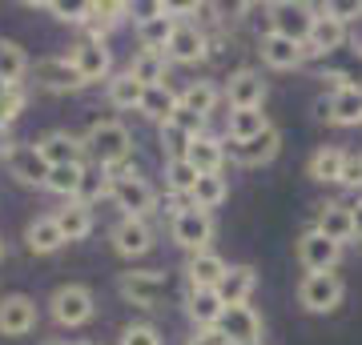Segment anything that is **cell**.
<instances>
[{
	"instance_id": "obj_1",
	"label": "cell",
	"mask_w": 362,
	"mask_h": 345,
	"mask_svg": "<svg viewBox=\"0 0 362 345\" xmlns=\"http://www.w3.org/2000/svg\"><path fill=\"white\" fill-rule=\"evenodd\" d=\"M81 149L93 157V165L105 169V173H117V169L129 165V153H133V137L129 128L121 121H97V125L85 133Z\"/></svg>"
},
{
	"instance_id": "obj_2",
	"label": "cell",
	"mask_w": 362,
	"mask_h": 345,
	"mask_svg": "<svg viewBox=\"0 0 362 345\" xmlns=\"http://www.w3.org/2000/svg\"><path fill=\"white\" fill-rule=\"evenodd\" d=\"M49 313L57 325H65V329H77V325H85V321H93V313H97V297H93L89 285H57L49 297Z\"/></svg>"
},
{
	"instance_id": "obj_3",
	"label": "cell",
	"mask_w": 362,
	"mask_h": 345,
	"mask_svg": "<svg viewBox=\"0 0 362 345\" xmlns=\"http://www.w3.org/2000/svg\"><path fill=\"white\" fill-rule=\"evenodd\" d=\"M109 197L125 209V217H145V213H153V205H157V193L149 189V181L137 177L133 169L109 173Z\"/></svg>"
},
{
	"instance_id": "obj_4",
	"label": "cell",
	"mask_w": 362,
	"mask_h": 345,
	"mask_svg": "<svg viewBox=\"0 0 362 345\" xmlns=\"http://www.w3.org/2000/svg\"><path fill=\"white\" fill-rule=\"evenodd\" d=\"M117 293L137 309H157L161 297L169 293V277L161 269H129L117 277Z\"/></svg>"
},
{
	"instance_id": "obj_5",
	"label": "cell",
	"mask_w": 362,
	"mask_h": 345,
	"mask_svg": "<svg viewBox=\"0 0 362 345\" xmlns=\"http://www.w3.org/2000/svg\"><path fill=\"white\" fill-rule=\"evenodd\" d=\"M342 293H346V285L338 273H306L298 285V301L306 313H334L342 305Z\"/></svg>"
},
{
	"instance_id": "obj_6",
	"label": "cell",
	"mask_w": 362,
	"mask_h": 345,
	"mask_svg": "<svg viewBox=\"0 0 362 345\" xmlns=\"http://www.w3.org/2000/svg\"><path fill=\"white\" fill-rule=\"evenodd\" d=\"M214 329L226 337V345H258L262 341V317L254 313V305H226Z\"/></svg>"
},
{
	"instance_id": "obj_7",
	"label": "cell",
	"mask_w": 362,
	"mask_h": 345,
	"mask_svg": "<svg viewBox=\"0 0 362 345\" xmlns=\"http://www.w3.org/2000/svg\"><path fill=\"white\" fill-rule=\"evenodd\" d=\"M314 25V8L310 4H294V0H282V4H270V32L282 40H294V44H306Z\"/></svg>"
},
{
	"instance_id": "obj_8",
	"label": "cell",
	"mask_w": 362,
	"mask_h": 345,
	"mask_svg": "<svg viewBox=\"0 0 362 345\" xmlns=\"http://www.w3.org/2000/svg\"><path fill=\"white\" fill-rule=\"evenodd\" d=\"M206 49H209L206 32L197 25H189V20H177L161 52H165L169 64H197V61H206Z\"/></svg>"
},
{
	"instance_id": "obj_9",
	"label": "cell",
	"mask_w": 362,
	"mask_h": 345,
	"mask_svg": "<svg viewBox=\"0 0 362 345\" xmlns=\"http://www.w3.org/2000/svg\"><path fill=\"white\" fill-rule=\"evenodd\" d=\"M173 241L181 245V249H189V253H202V249H209V241H214V217L209 213H202V209H181L177 217H173Z\"/></svg>"
},
{
	"instance_id": "obj_10",
	"label": "cell",
	"mask_w": 362,
	"mask_h": 345,
	"mask_svg": "<svg viewBox=\"0 0 362 345\" xmlns=\"http://www.w3.org/2000/svg\"><path fill=\"white\" fill-rule=\"evenodd\" d=\"M338 257H342V245L326 241L318 229H306L298 237V261L310 269V273H334Z\"/></svg>"
},
{
	"instance_id": "obj_11",
	"label": "cell",
	"mask_w": 362,
	"mask_h": 345,
	"mask_svg": "<svg viewBox=\"0 0 362 345\" xmlns=\"http://www.w3.org/2000/svg\"><path fill=\"white\" fill-rule=\"evenodd\" d=\"M37 329V301L25 293H8L0 301V333L4 337H28Z\"/></svg>"
},
{
	"instance_id": "obj_12",
	"label": "cell",
	"mask_w": 362,
	"mask_h": 345,
	"mask_svg": "<svg viewBox=\"0 0 362 345\" xmlns=\"http://www.w3.org/2000/svg\"><path fill=\"white\" fill-rule=\"evenodd\" d=\"M342 44H346V25L338 16H330L326 8H314V25H310V37H306L302 52L318 56V52H338Z\"/></svg>"
},
{
	"instance_id": "obj_13",
	"label": "cell",
	"mask_w": 362,
	"mask_h": 345,
	"mask_svg": "<svg viewBox=\"0 0 362 345\" xmlns=\"http://www.w3.org/2000/svg\"><path fill=\"white\" fill-rule=\"evenodd\" d=\"M109 241L121 257H145L153 249V229L145 225V217H121L109 233Z\"/></svg>"
},
{
	"instance_id": "obj_14",
	"label": "cell",
	"mask_w": 362,
	"mask_h": 345,
	"mask_svg": "<svg viewBox=\"0 0 362 345\" xmlns=\"http://www.w3.org/2000/svg\"><path fill=\"white\" fill-rule=\"evenodd\" d=\"M278 149H282V133L274 125H266L258 133V137H250V141H242V145H230V157L238 161V165H270L274 157H278Z\"/></svg>"
},
{
	"instance_id": "obj_15",
	"label": "cell",
	"mask_w": 362,
	"mask_h": 345,
	"mask_svg": "<svg viewBox=\"0 0 362 345\" xmlns=\"http://www.w3.org/2000/svg\"><path fill=\"white\" fill-rule=\"evenodd\" d=\"M318 116L334 121V125H362V89L358 85H342L334 89L330 101H318Z\"/></svg>"
},
{
	"instance_id": "obj_16",
	"label": "cell",
	"mask_w": 362,
	"mask_h": 345,
	"mask_svg": "<svg viewBox=\"0 0 362 345\" xmlns=\"http://www.w3.org/2000/svg\"><path fill=\"white\" fill-rule=\"evenodd\" d=\"M69 64H73V73L81 77V85L105 80L109 77V49L97 44V40H81L77 49L69 52Z\"/></svg>"
},
{
	"instance_id": "obj_17",
	"label": "cell",
	"mask_w": 362,
	"mask_h": 345,
	"mask_svg": "<svg viewBox=\"0 0 362 345\" xmlns=\"http://www.w3.org/2000/svg\"><path fill=\"white\" fill-rule=\"evenodd\" d=\"M226 101H230V109H262V101H266V80H262V73L238 68L230 77V85H226Z\"/></svg>"
},
{
	"instance_id": "obj_18",
	"label": "cell",
	"mask_w": 362,
	"mask_h": 345,
	"mask_svg": "<svg viewBox=\"0 0 362 345\" xmlns=\"http://www.w3.org/2000/svg\"><path fill=\"white\" fill-rule=\"evenodd\" d=\"M254 285H258V269L254 265H226L221 282L214 285V293H218L221 305H242L254 293Z\"/></svg>"
},
{
	"instance_id": "obj_19",
	"label": "cell",
	"mask_w": 362,
	"mask_h": 345,
	"mask_svg": "<svg viewBox=\"0 0 362 345\" xmlns=\"http://www.w3.org/2000/svg\"><path fill=\"white\" fill-rule=\"evenodd\" d=\"M33 77H37L49 92L85 89V85H81V77L73 73V64H69V56H40V61L33 64Z\"/></svg>"
},
{
	"instance_id": "obj_20",
	"label": "cell",
	"mask_w": 362,
	"mask_h": 345,
	"mask_svg": "<svg viewBox=\"0 0 362 345\" xmlns=\"http://www.w3.org/2000/svg\"><path fill=\"white\" fill-rule=\"evenodd\" d=\"M185 161L194 165L197 177H221V165H226V145L202 133V137H194V141H189Z\"/></svg>"
},
{
	"instance_id": "obj_21",
	"label": "cell",
	"mask_w": 362,
	"mask_h": 345,
	"mask_svg": "<svg viewBox=\"0 0 362 345\" xmlns=\"http://www.w3.org/2000/svg\"><path fill=\"white\" fill-rule=\"evenodd\" d=\"M37 153L49 169H57V165H77L81 157H85V149H81V141L69 137V133H49V137L37 141Z\"/></svg>"
},
{
	"instance_id": "obj_22",
	"label": "cell",
	"mask_w": 362,
	"mask_h": 345,
	"mask_svg": "<svg viewBox=\"0 0 362 345\" xmlns=\"http://www.w3.org/2000/svg\"><path fill=\"white\" fill-rule=\"evenodd\" d=\"M8 169H13V177L21 185H45V177H49V165L40 161L37 145H13L8 149Z\"/></svg>"
},
{
	"instance_id": "obj_23",
	"label": "cell",
	"mask_w": 362,
	"mask_h": 345,
	"mask_svg": "<svg viewBox=\"0 0 362 345\" xmlns=\"http://www.w3.org/2000/svg\"><path fill=\"white\" fill-rule=\"evenodd\" d=\"M185 273H189V289H214L221 282V273H226V261L214 249H202V253H189Z\"/></svg>"
},
{
	"instance_id": "obj_24",
	"label": "cell",
	"mask_w": 362,
	"mask_h": 345,
	"mask_svg": "<svg viewBox=\"0 0 362 345\" xmlns=\"http://www.w3.org/2000/svg\"><path fill=\"white\" fill-rule=\"evenodd\" d=\"M52 221H57V229H61L65 241H85V237L93 233V209L81 205V201H69L65 209H57Z\"/></svg>"
},
{
	"instance_id": "obj_25",
	"label": "cell",
	"mask_w": 362,
	"mask_h": 345,
	"mask_svg": "<svg viewBox=\"0 0 362 345\" xmlns=\"http://www.w3.org/2000/svg\"><path fill=\"white\" fill-rule=\"evenodd\" d=\"M314 229L322 233L326 241H334V245H346L354 241V229H350V205H322V213H318V225Z\"/></svg>"
},
{
	"instance_id": "obj_26",
	"label": "cell",
	"mask_w": 362,
	"mask_h": 345,
	"mask_svg": "<svg viewBox=\"0 0 362 345\" xmlns=\"http://www.w3.org/2000/svg\"><path fill=\"white\" fill-rule=\"evenodd\" d=\"M262 61L270 64V68H278V73H286V68H298V64L306 61V52L294 40H282V37H274V32H266V40H262Z\"/></svg>"
},
{
	"instance_id": "obj_27",
	"label": "cell",
	"mask_w": 362,
	"mask_h": 345,
	"mask_svg": "<svg viewBox=\"0 0 362 345\" xmlns=\"http://www.w3.org/2000/svg\"><path fill=\"white\" fill-rule=\"evenodd\" d=\"M25 245L33 249V253L49 257V253H57V249L65 245V237H61V229H57V221H52V217H37V221H28Z\"/></svg>"
},
{
	"instance_id": "obj_28",
	"label": "cell",
	"mask_w": 362,
	"mask_h": 345,
	"mask_svg": "<svg viewBox=\"0 0 362 345\" xmlns=\"http://www.w3.org/2000/svg\"><path fill=\"white\" fill-rule=\"evenodd\" d=\"M221 301H218V293L214 289H189V301H185V313H189V321L194 325H202V329H214L218 325V317H221Z\"/></svg>"
},
{
	"instance_id": "obj_29",
	"label": "cell",
	"mask_w": 362,
	"mask_h": 345,
	"mask_svg": "<svg viewBox=\"0 0 362 345\" xmlns=\"http://www.w3.org/2000/svg\"><path fill=\"white\" fill-rule=\"evenodd\" d=\"M165 52H137L133 56V64L125 68L141 89H149V85H165Z\"/></svg>"
},
{
	"instance_id": "obj_30",
	"label": "cell",
	"mask_w": 362,
	"mask_h": 345,
	"mask_svg": "<svg viewBox=\"0 0 362 345\" xmlns=\"http://www.w3.org/2000/svg\"><path fill=\"white\" fill-rule=\"evenodd\" d=\"M149 121H157V125H165L169 113L177 109V92L169 89V85H149V89L141 92V104H137Z\"/></svg>"
},
{
	"instance_id": "obj_31",
	"label": "cell",
	"mask_w": 362,
	"mask_h": 345,
	"mask_svg": "<svg viewBox=\"0 0 362 345\" xmlns=\"http://www.w3.org/2000/svg\"><path fill=\"white\" fill-rule=\"evenodd\" d=\"M218 85L214 80H194V85H185V92L177 97V104L181 109H189V113H197V116H209L214 113V104H218Z\"/></svg>"
},
{
	"instance_id": "obj_32",
	"label": "cell",
	"mask_w": 362,
	"mask_h": 345,
	"mask_svg": "<svg viewBox=\"0 0 362 345\" xmlns=\"http://www.w3.org/2000/svg\"><path fill=\"white\" fill-rule=\"evenodd\" d=\"M173 25H177V16L169 13H161V16H153V20H145V25H137V40H141V52H161L165 49V40H169V32H173Z\"/></svg>"
},
{
	"instance_id": "obj_33",
	"label": "cell",
	"mask_w": 362,
	"mask_h": 345,
	"mask_svg": "<svg viewBox=\"0 0 362 345\" xmlns=\"http://www.w3.org/2000/svg\"><path fill=\"white\" fill-rule=\"evenodd\" d=\"M226 197H230V189H226V177H197L194 189H189V205H194V209H202V213L218 209Z\"/></svg>"
},
{
	"instance_id": "obj_34",
	"label": "cell",
	"mask_w": 362,
	"mask_h": 345,
	"mask_svg": "<svg viewBox=\"0 0 362 345\" xmlns=\"http://www.w3.org/2000/svg\"><path fill=\"white\" fill-rule=\"evenodd\" d=\"M266 125H270V121H266L262 109H233L230 113V141L242 145V141H250V137H258Z\"/></svg>"
},
{
	"instance_id": "obj_35",
	"label": "cell",
	"mask_w": 362,
	"mask_h": 345,
	"mask_svg": "<svg viewBox=\"0 0 362 345\" xmlns=\"http://www.w3.org/2000/svg\"><path fill=\"white\" fill-rule=\"evenodd\" d=\"M28 73V56L16 40H0V80L4 85H21V77Z\"/></svg>"
},
{
	"instance_id": "obj_36",
	"label": "cell",
	"mask_w": 362,
	"mask_h": 345,
	"mask_svg": "<svg viewBox=\"0 0 362 345\" xmlns=\"http://www.w3.org/2000/svg\"><path fill=\"white\" fill-rule=\"evenodd\" d=\"M81 173H85V161H77V165H57V169H49V177H45V189L61 193V197H77Z\"/></svg>"
},
{
	"instance_id": "obj_37",
	"label": "cell",
	"mask_w": 362,
	"mask_h": 345,
	"mask_svg": "<svg viewBox=\"0 0 362 345\" xmlns=\"http://www.w3.org/2000/svg\"><path fill=\"white\" fill-rule=\"evenodd\" d=\"M342 153H346V149H334V145H326V149H318V153L310 157V177L314 181H338V169H342Z\"/></svg>"
},
{
	"instance_id": "obj_38",
	"label": "cell",
	"mask_w": 362,
	"mask_h": 345,
	"mask_svg": "<svg viewBox=\"0 0 362 345\" xmlns=\"http://www.w3.org/2000/svg\"><path fill=\"white\" fill-rule=\"evenodd\" d=\"M105 193H109V173L93 165V169L81 173V185H77V197H73V201H81V205H89L93 209V201H101Z\"/></svg>"
},
{
	"instance_id": "obj_39",
	"label": "cell",
	"mask_w": 362,
	"mask_h": 345,
	"mask_svg": "<svg viewBox=\"0 0 362 345\" xmlns=\"http://www.w3.org/2000/svg\"><path fill=\"white\" fill-rule=\"evenodd\" d=\"M141 85L129 77V73H121V77H113L109 80V101L117 104V109H137L141 104Z\"/></svg>"
},
{
	"instance_id": "obj_40",
	"label": "cell",
	"mask_w": 362,
	"mask_h": 345,
	"mask_svg": "<svg viewBox=\"0 0 362 345\" xmlns=\"http://www.w3.org/2000/svg\"><path fill=\"white\" fill-rule=\"evenodd\" d=\"M194 181H197V173H194V165H189L185 157H177V161H169V165H165V185H169V193H181V197H189Z\"/></svg>"
},
{
	"instance_id": "obj_41",
	"label": "cell",
	"mask_w": 362,
	"mask_h": 345,
	"mask_svg": "<svg viewBox=\"0 0 362 345\" xmlns=\"http://www.w3.org/2000/svg\"><path fill=\"white\" fill-rule=\"evenodd\" d=\"M25 89H21V85H13V89L4 92V97H0V128H8L16 121V116L25 113Z\"/></svg>"
},
{
	"instance_id": "obj_42",
	"label": "cell",
	"mask_w": 362,
	"mask_h": 345,
	"mask_svg": "<svg viewBox=\"0 0 362 345\" xmlns=\"http://www.w3.org/2000/svg\"><path fill=\"white\" fill-rule=\"evenodd\" d=\"M45 8H49L57 20H73V25H85V16H89V0H73V4H69V0H49Z\"/></svg>"
},
{
	"instance_id": "obj_43",
	"label": "cell",
	"mask_w": 362,
	"mask_h": 345,
	"mask_svg": "<svg viewBox=\"0 0 362 345\" xmlns=\"http://www.w3.org/2000/svg\"><path fill=\"white\" fill-rule=\"evenodd\" d=\"M169 125L173 128H181V133H185V137H202V128H206V116H197V113H189V109H173V113H169Z\"/></svg>"
},
{
	"instance_id": "obj_44",
	"label": "cell",
	"mask_w": 362,
	"mask_h": 345,
	"mask_svg": "<svg viewBox=\"0 0 362 345\" xmlns=\"http://www.w3.org/2000/svg\"><path fill=\"white\" fill-rule=\"evenodd\" d=\"M338 185H346V189H362V153H342Z\"/></svg>"
},
{
	"instance_id": "obj_45",
	"label": "cell",
	"mask_w": 362,
	"mask_h": 345,
	"mask_svg": "<svg viewBox=\"0 0 362 345\" xmlns=\"http://www.w3.org/2000/svg\"><path fill=\"white\" fill-rule=\"evenodd\" d=\"M189 141H194V137H185V133H181V128H173L169 121L161 125V145L169 149V161H177V157H185V149H189Z\"/></svg>"
},
{
	"instance_id": "obj_46",
	"label": "cell",
	"mask_w": 362,
	"mask_h": 345,
	"mask_svg": "<svg viewBox=\"0 0 362 345\" xmlns=\"http://www.w3.org/2000/svg\"><path fill=\"white\" fill-rule=\"evenodd\" d=\"M121 345H161V333L153 325H125L121 329Z\"/></svg>"
},
{
	"instance_id": "obj_47",
	"label": "cell",
	"mask_w": 362,
	"mask_h": 345,
	"mask_svg": "<svg viewBox=\"0 0 362 345\" xmlns=\"http://www.w3.org/2000/svg\"><path fill=\"white\" fill-rule=\"evenodd\" d=\"M125 13H129L137 25H145V20H153V16L165 13V4H157V0H137V4H125Z\"/></svg>"
},
{
	"instance_id": "obj_48",
	"label": "cell",
	"mask_w": 362,
	"mask_h": 345,
	"mask_svg": "<svg viewBox=\"0 0 362 345\" xmlns=\"http://www.w3.org/2000/svg\"><path fill=\"white\" fill-rule=\"evenodd\" d=\"M165 205V213H173V217H177L181 209H189V197H181V193H169V201H161Z\"/></svg>"
},
{
	"instance_id": "obj_49",
	"label": "cell",
	"mask_w": 362,
	"mask_h": 345,
	"mask_svg": "<svg viewBox=\"0 0 362 345\" xmlns=\"http://www.w3.org/2000/svg\"><path fill=\"white\" fill-rule=\"evenodd\" d=\"M189 345H226V337H221L218 329H202V333H197V337H194Z\"/></svg>"
},
{
	"instance_id": "obj_50",
	"label": "cell",
	"mask_w": 362,
	"mask_h": 345,
	"mask_svg": "<svg viewBox=\"0 0 362 345\" xmlns=\"http://www.w3.org/2000/svg\"><path fill=\"white\" fill-rule=\"evenodd\" d=\"M350 229H354V237L362 241V201L350 205Z\"/></svg>"
},
{
	"instance_id": "obj_51",
	"label": "cell",
	"mask_w": 362,
	"mask_h": 345,
	"mask_svg": "<svg viewBox=\"0 0 362 345\" xmlns=\"http://www.w3.org/2000/svg\"><path fill=\"white\" fill-rule=\"evenodd\" d=\"M13 133H8V128H0V157H8V149H13Z\"/></svg>"
},
{
	"instance_id": "obj_52",
	"label": "cell",
	"mask_w": 362,
	"mask_h": 345,
	"mask_svg": "<svg viewBox=\"0 0 362 345\" xmlns=\"http://www.w3.org/2000/svg\"><path fill=\"white\" fill-rule=\"evenodd\" d=\"M8 89H13V85H4V80H0V97H4V92H8Z\"/></svg>"
},
{
	"instance_id": "obj_53",
	"label": "cell",
	"mask_w": 362,
	"mask_h": 345,
	"mask_svg": "<svg viewBox=\"0 0 362 345\" xmlns=\"http://www.w3.org/2000/svg\"><path fill=\"white\" fill-rule=\"evenodd\" d=\"M49 345H69V341H49Z\"/></svg>"
},
{
	"instance_id": "obj_54",
	"label": "cell",
	"mask_w": 362,
	"mask_h": 345,
	"mask_svg": "<svg viewBox=\"0 0 362 345\" xmlns=\"http://www.w3.org/2000/svg\"><path fill=\"white\" fill-rule=\"evenodd\" d=\"M0 257H4V241H0Z\"/></svg>"
},
{
	"instance_id": "obj_55",
	"label": "cell",
	"mask_w": 362,
	"mask_h": 345,
	"mask_svg": "<svg viewBox=\"0 0 362 345\" xmlns=\"http://www.w3.org/2000/svg\"><path fill=\"white\" fill-rule=\"evenodd\" d=\"M81 345H93V341H81Z\"/></svg>"
}]
</instances>
